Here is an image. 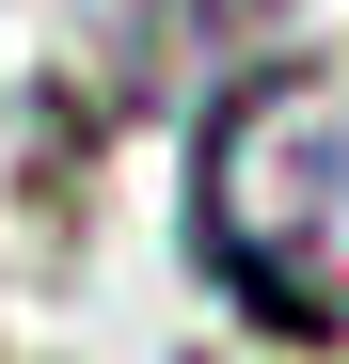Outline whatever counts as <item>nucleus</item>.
Listing matches in <instances>:
<instances>
[{"instance_id":"2","label":"nucleus","mask_w":349,"mask_h":364,"mask_svg":"<svg viewBox=\"0 0 349 364\" xmlns=\"http://www.w3.org/2000/svg\"><path fill=\"white\" fill-rule=\"evenodd\" d=\"M270 16V0H111V80L127 95H159L174 64H207V48H239Z\"/></svg>"},{"instance_id":"1","label":"nucleus","mask_w":349,"mask_h":364,"mask_svg":"<svg viewBox=\"0 0 349 364\" xmlns=\"http://www.w3.org/2000/svg\"><path fill=\"white\" fill-rule=\"evenodd\" d=\"M191 237L207 285L270 333H349V80L254 64L191 127Z\"/></svg>"}]
</instances>
